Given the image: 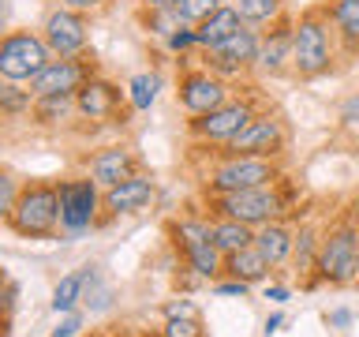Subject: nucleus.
<instances>
[{
  "instance_id": "obj_29",
  "label": "nucleus",
  "mask_w": 359,
  "mask_h": 337,
  "mask_svg": "<svg viewBox=\"0 0 359 337\" xmlns=\"http://www.w3.org/2000/svg\"><path fill=\"white\" fill-rule=\"evenodd\" d=\"M83 303L90 311H105L112 303V289L101 281V266H83Z\"/></svg>"
},
{
  "instance_id": "obj_22",
  "label": "nucleus",
  "mask_w": 359,
  "mask_h": 337,
  "mask_svg": "<svg viewBox=\"0 0 359 337\" xmlns=\"http://www.w3.org/2000/svg\"><path fill=\"white\" fill-rule=\"evenodd\" d=\"M243 27V19H240V11H236L232 4H221L217 11H213L210 19H202L198 27H195V38H198V53H206V49H217V45L224 38H232L236 30Z\"/></svg>"
},
{
  "instance_id": "obj_21",
  "label": "nucleus",
  "mask_w": 359,
  "mask_h": 337,
  "mask_svg": "<svg viewBox=\"0 0 359 337\" xmlns=\"http://www.w3.org/2000/svg\"><path fill=\"white\" fill-rule=\"evenodd\" d=\"M258 45H262V30L251 27V22H243L232 38H224L217 49H206V53H217L221 60H229V64H236V67L247 72V67L258 64Z\"/></svg>"
},
{
  "instance_id": "obj_15",
  "label": "nucleus",
  "mask_w": 359,
  "mask_h": 337,
  "mask_svg": "<svg viewBox=\"0 0 359 337\" xmlns=\"http://www.w3.org/2000/svg\"><path fill=\"white\" fill-rule=\"evenodd\" d=\"M157 199V184L150 173H135L128 180H120V184H112L101 191V202H105L109 218H120V213H139L146 210L150 202Z\"/></svg>"
},
{
  "instance_id": "obj_33",
  "label": "nucleus",
  "mask_w": 359,
  "mask_h": 337,
  "mask_svg": "<svg viewBox=\"0 0 359 337\" xmlns=\"http://www.w3.org/2000/svg\"><path fill=\"white\" fill-rule=\"evenodd\" d=\"M161 337H206L202 315H195V319H187V315H180V319H165Z\"/></svg>"
},
{
  "instance_id": "obj_4",
  "label": "nucleus",
  "mask_w": 359,
  "mask_h": 337,
  "mask_svg": "<svg viewBox=\"0 0 359 337\" xmlns=\"http://www.w3.org/2000/svg\"><path fill=\"white\" fill-rule=\"evenodd\" d=\"M8 229L27 240H49L60 229V184L53 180H27L8 218Z\"/></svg>"
},
{
  "instance_id": "obj_8",
  "label": "nucleus",
  "mask_w": 359,
  "mask_h": 337,
  "mask_svg": "<svg viewBox=\"0 0 359 337\" xmlns=\"http://www.w3.org/2000/svg\"><path fill=\"white\" fill-rule=\"evenodd\" d=\"M49 60L53 49L38 30H8L0 38V79L8 83H30Z\"/></svg>"
},
{
  "instance_id": "obj_41",
  "label": "nucleus",
  "mask_w": 359,
  "mask_h": 337,
  "mask_svg": "<svg viewBox=\"0 0 359 337\" xmlns=\"http://www.w3.org/2000/svg\"><path fill=\"white\" fill-rule=\"evenodd\" d=\"M280 326H285V315H280V311H277V315H269V319H266V337H269V333H277Z\"/></svg>"
},
{
  "instance_id": "obj_16",
  "label": "nucleus",
  "mask_w": 359,
  "mask_h": 337,
  "mask_svg": "<svg viewBox=\"0 0 359 337\" xmlns=\"http://www.w3.org/2000/svg\"><path fill=\"white\" fill-rule=\"evenodd\" d=\"M258 72L277 79L292 72V19L280 15L269 22V30H262V45H258Z\"/></svg>"
},
{
  "instance_id": "obj_11",
  "label": "nucleus",
  "mask_w": 359,
  "mask_h": 337,
  "mask_svg": "<svg viewBox=\"0 0 359 337\" xmlns=\"http://www.w3.org/2000/svg\"><path fill=\"white\" fill-rule=\"evenodd\" d=\"M94 75H97V60L90 49L79 53V56H53V60L30 79V94L34 98H41V94H79V86Z\"/></svg>"
},
{
  "instance_id": "obj_6",
  "label": "nucleus",
  "mask_w": 359,
  "mask_h": 337,
  "mask_svg": "<svg viewBox=\"0 0 359 337\" xmlns=\"http://www.w3.org/2000/svg\"><path fill=\"white\" fill-rule=\"evenodd\" d=\"M168 236L172 247L184 255L187 270H195L202 281L221 277L224 255L213 247V221L210 218H184V221H168Z\"/></svg>"
},
{
  "instance_id": "obj_20",
  "label": "nucleus",
  "mask_w": 359,
  "mask_h": 337,
  "mask_svg": "<svg viewBox=\"0 0 359 337\" xmlns=\"http://www.w3.org/2000/svg\"><path fill=\"white\" fill-rule=\"evenodd\" d=\"M325 11H330L337 45L348 56H355L359 53V0H325Z\"/></svg>"
},
{
  "instance_id": "obj_9",
  "label": "nucleus",
  "mask_w": 359,
  "mask_h": 337,
  "mask_svg": "<svg viewBox=\"0 0 359 337\" xmlns=\"http://www.w3.org/2000/svg\"><path fill=\"white\" fill-rule=\"evenodd\" d=\"M232 98V86L221 75H213L206 64L198 67H184L176 79V101L187 117H206V112L221 109Z\"/></svg>"
},
{
  "instance_id": "obj_42",
  "label": "nucleus",
  "mask_w": 359,
  "mask_h": 337,
  "mask_svg": "<svg viewBox=\"0 0 359 337\" xmlns=\"http://www.w3.org/2000/svg\"><path fill=\"white\" fill-rule=\"evenodd\" d=\"M325 322H330V326H348V322H352V315H348V311H333V315H325Z\"/></svg>"
},
{
  "instance_id": "obj_30",
  "label": "nucleus",
  "mask_w": 359,
  "mask_h": 337,
  "mask_svg": "<svg viewBox=\"0 0 359 337\" xmlns=\"http://www.w3.org/2000/svg\"><path fill=\"white\" fill-rule=\"evenodd\" d=\"M79 300H83V270H72V274H64L60 285L53 289V311L67 315V311H75Z\"/></svg>"
},
{
  "instance_id": "obj_45",
  "label": "nucleus",
  "mask_w": 359,
  "mask_h": 337,
  "mask_svg": "<svg viewBox=\"0 0 359 337\" xmlns=\"http://www.w3.org/2000/svg\"><path fill=\"white\" fill-rule=\"evenodd\" d=\"M11 86H15V83H8V79H0V101L8 98V90H11Z\"/></svg>"
},
{
  "instance_id": "obj_3",
  "label": "nucleus",
  "mask_w": 359,
  "mask_h": 337,
  "mask_svg": "<svg viewBox=\"0 0 359 337\" xmlns=\"http://www.w3.org/2000/svg\"><path fill=\"white\" fill-rule=\"evenodd\" d=\"M202 146V143H198ZM213 154V165L206 168V195H224V191H247V187H266L285 176L277 157H247V154H224L217 146H206Z\"/></svg>"
},
{
  "instance_id": "obj_27",
  "label": "nucleus",
  "mask_w": 359,
  "mask_h": 337,
  "mask_svg": "<svg viewBox=\"0 0 359 337\" xmlns=\"http://www.w3.org/2000/svg\"><path fill=\"white\" fill-rule=\"evenodd\" d=\"M229 4L240 11V19L251 22V27H269L273 19L285 15V0H229Z\"/></svg>"
},
{
  "instance_id": "obj_19",
  "label": "nucleus",
  "mask_w": 359,
  "mask_h": 337,
  "mask_svg": "<svg viewBox=\"0 0 359 337\" xmlns=\"http://www.w3.org/2000/svg\"><path fill=\"white\" fill-rule=\"evenodd\" d=\"M292 240H296V229L292 221H266L255 229V247L269 258V266H285L292 258Z\"/></svg>"
},
{
  "instance_id": "obj_13",
  "label": "nucleus",
  "mask_w": 359,
  "mask_h": 337,
  "mask_svg": "<svg viewBox=\"0 0 359 337\" xmlns=\"http://www.w3.org/2000/svg\"><path fill=\"white\" fill-rule=\"evenodd\" d=\"M41 38L53 49V56H79L90 49V15L72 8H53L41 19Z\"/></svg>"
},
{
  "instance_id": "obj_14",
  "label": "nucleus",
  "mask_w": 359,
  "mask_h": 337,
  "mask_svg": "<svg viewBox=\"0 0 359 337\" xmlns=\"http://www.w3.org/2000/svg\"><path fill=\"white\" fill-rule=\"evenodd\" d=\"M75 112L83 120H120L128 124V109H123V90L109 79H86L75 94Z\"/></svg>"
},
{
  "instance_id": "obj_5",
  "label": "nucleus",
  "mask_w": 359,
  "mask_h": 337,
  "mask_svg": "<svg viewBox=\"0 0 359 337\" xmlns=\"http://www.w3.org/2000/svg\"><path fill=\"white\" fill-rule=\"evenodd\" d=\"M359 281V221L341 218L322 232L318 247V285H355Z\"/></svg>"
},
{
  "instance_id": "obj_38",
  "label": "nucleus",
  "mask_w": 359,
  "mask_h": 337,
  "mask_svg": "<svg viewBox=\"0 0 359 337\" xmlns=\"http://www.w3.org/2000/svg\"><path fill=\"white\" fill-rule=\"evenodd\" d=\"M341 124H359V94L341 101Z\"/></svg>"
},
{
  "instance_id": "obj_35",
  "label": "nucleus",
  "mask_w": 359,
  "mask_h": 337,
  "mask_svg": "<svg viewBox=\"0 0 359 337\" xmlns=\"http://www.w3.org/2000/svg\"><path fill=\"white\" fill-rule=\"evenodd\" d=\"M79 330H83V315H79V311H67L64 319H60V326H56L49 337H75Z\"/></svg>"
},
{
  "instance_id": "obj_39",
  "label": "nucleus",
  "mask_w": 359,
  "mask_h": 337,
  "mask_svg": "<svg viewBox=\"0 0 359 337\" xmlns=\"http://www.w3.org/2000/svg\"><path fill=\"white\" fill-rule=\"evenodd\" d=\"M64 8H72V11H83V15H94V11L105 8V0H60Z\"/></svg>"
},
{
  "instance_id": "obj_17",
  "label": "nucleus",
  "mask_w": 359,
  "mask_h": 337,
  "mask_svg": "<svg viewBox=\"0 0 359 337\" xmlns=\"http://www.w3.org/2000/svg\"><path fill=\"white\" fill-rule=\"evenodd\" d=\"M90 176L101 184V191L112 187V184H120V180H128L135 173H142V157L131 150V146H105V150H97L94 157H90Z\"/></svg>"
},
{
  "instance_id": "obj_24",
  "label": "nucleus",
  "mask_w": 359,
  "mask_h": 337,
  "mask_svg": "<svg viewBox=\"0 0 359 337\" xmlns=\"http://www.w3.org/2000/svg\"><path fill=\"white\" fill-rule=\"evenodd\" d=\"M213 221V247L221 255H236L243 247L255 244V229L243 221H232V218H210Z\"/></svg>"
},
{
  "instance_id": "obj_43",
  "label": "nucleus",
  "mask_w": 359,
  "mask_h": 337,
  "mask_svg": "<svg viewBox=\"0 0 359 337\" xmlns=\"http://www.w3.org/2000/svg\"><path fill=\"white\" fill-rule=\"evenodd\" d=\"M139 8H172L176 0H135Z\"/></svg>"
},
{
  "instance_id": "obj_48",
  "label": "nucleus",
  "mask_w": 359,
  "mask_h": 337,
  "mask_svg": "<svg viewBox=\"0 0 359 337\" xmlns=\"http://www.w3.org/2000/svg\"><path fill=\"white\" fill-rule=\"evenodd\" d=\"M4 285H8V281H4V274H0V300H4Z\"/></svg>"
},
{
  "instance_id": "obj_28",
  "label": "nucleus",
  "mask_w": 359,
  "mask_h": 337,
  "mask_svg": "<svg viewBox=\"0 0 359 337\" xmlns=\"http://www.w3.org/2000/svg\"><path fill=\"white\" fill-rule=\"evenodd\" d=\"M157 94H161V75H157V72H139V75H131V83H128V101H131V109L150 112L154 101H157Z\"/></svg>"
},
{
  "instance_id": "obj_37",
  "label": "nucleus",
  "mask_w": 359,
  "mask_h": 337,
  "mask_svg": "<svg viewBox=\"0 0 359 337\" xmlns=\"http://www.w3.org/2000/svg\"><path fill=\"white\" fill-rule=\"evenodd\" d=\"M247 289H251V285H243V281H221V285H213V292H217V296H247Z\"/></svg>"
},
{
  "instance_id": "obj_40",
  "label": "nucleus",
  "mask_w": 359,
  "mask_h": 337,
  "mask_svg": "<svg viewBox=\"0 0 359 337\" xmlns=\"http://www.w3.org/2000/svg\"><path fill=\"white\" fill-rule=\"evenodd\" d=\"M262 296H266V300H273V303H285V300H288V289H285V285H266Z\"/></svg>"
},
{
  "instance_id": "obj_46",
  "label": "nucleus",
  "mask_w": 359,
  "mask_h": 337,
  "mask_svg": "<svg viewBox=\"0 0 359 337\" xmlns=\"http://www.w3.org/2000/svg\"><path fill=\"white\" fill-rule=\"evenodd\" d=\"M8 11H11V4H8V0H0V19H8Z\"/></svg>"
},
{
  "instance_id": "obj_31",
  "label": "nucleus",
  "mask_w": 359,
  "mask_h": 337,
  "mask_svg": "<svg viewBox=\"0 0 359 337\" xmlns=\"http://www.w3.org/2000/svg\"><path fill=\"white\" fill-rule=\"evenodd\" d=\"M221 4H229V0H176L172 8L180 11V19H184L187 27H198V22H202V19H210Z\"/></svg>"
},
{
  "instance_id": "obj_23",
  "label": "nucleus",
  "mask_w": 359,
  "mask_h": 337,
  "mask_svg": "<svg viewBox=\"0 0 359 337\" xmlns=\"http://www.w3.org/2000/svg\"><path fill=\"white\" fill-rule=\"evenodd\" d=\"M269 258L258 251V247H243V251H236V255H224V266H221V274H229L232 281H243V285H262V281L269 277Z\"/></svg>"
},
{
  "instance_id": "obj_50",
  "label": "nucleus",
  "mask_w": 359,
  "mask_h": 337,
  "mask_svg": "<svg viewBox=\"0 0 359 337\" xmlns=\"http://www.w3.org/2000/svg\"><path fill=\"white\" fill-rule=\"evenodd\" d=\"M157 337H161V333H157Z\"/></svg>"
},
{
  "instance_id": "obj_49",
  "label": "nucleus",
  "mask_w": 359,
  "mask_h": 337,
  "mask_svg": "<svg viewBox=\"0 0 359 337\" xmlns=\"http://www.w3.org/2000/svg\"><path fill=\"white\" fill-rule=\"evenodd\" d=\"M109 337H135V333H109Z\"/></svg>"
},
{
  "instance_id": "obj_25",
  "label": "nucleus",
  "mask_w": 359,
  "mask_h": 337,
  "mask_svg": "<svg viewBox=\"0 0 359 337\" xmlns=\"http://www.w3.org/2000/svg\"><path fill=\"white\" fill-rule=\"evenodd\" d=\"M72 112H75V94H41L30 105V117L38 124H64Z\"/></svg>"
},
{
  "instance_id": "obj_12",
  "label": "nucleus",
  "mask_w": 359,
  "mask_h": 337,
  "mask_svg": "<svg viewBox=\"0 0 359 337\" xmlns=\"http://www.w3.org/2000/svg\"><path fill=\"white\" fill-rule=\"evenodd\" d=\"M288 146V128L277 112H258L229 146H217L224 154H247V157H280Z\"/></svg>"
},
{
  "instance_id": "obj_10",
  "label": "nucleus",
  "mask_w": 359,
  "mask_h": 337,
  "mask_svg": "<svg viewBox=\"0 0 359 337\" xmlns=\"http://www.w3.org/2000/svg\"><path fill=\"white\" fill-rule=\"evenodd\" d=\"M101 202V184L94 176H75V180H60V229L64 232H90L97 225V210Z\"/></svg>"
},
{
  "instance_id": "obj_18",
  "label": "nucleus",
  "mask_w": 359,
  "mask_h": 337,
  "mask_svg": "<svg viewBox=\"0 0 359 337\" xmlns=\"http://www.w3.org/2000/svg\"><path fill=\"white\" fill-rule=\"evenodd\" d=\"M318 247H322V232L314 225H299L296 240H292V274L303 281V289L318 285Z\"/></svg>"
},
{
  "instance_id": "obj_32",
  "label": "nucleus",
  "mask_w": 359,
  "mask_h": 337,
  "mask_svg": "<svg viewBox=\"0 0 359 337\" xmlns=\"http://www.w3.org/2000/svg\"><path fill=\"white\" fill-rule=\"evenodd\" d=\"M19 191H22V180L11 173V168H0V221H8V218H11Z\"/></svg>"
},
{
  "instance_id": "obj_47",
  "label": "nucleus",
  "mask_w": 359,
  "mask_h": 337,
  "mask_svg": "<svg viewBox=\"0 0 359 337\" xmlns=\"http://www.w3.org/2000/svg\"><path fill=\"white\" fill-rule=\"evenodd\" d=\"M4 34H8V19H0V38H4Z\"/></svg>"
},
{
  "instance_id": "obj_26",
  "label": "nucleus",
  "mask_w": 359,
  "mask_h": 337,
  "mask_svg": "<svg viewBox=\"0 0 359 337\" xmlns=\"http://www.w3.org/2000/svg\"><path fill=\"white\" fill-rule=\"evenodd\" d=\"M139 27L150 34V38H168V34H176L180 27H187L184 19H180L176 8H139Z\"/></svg>"
},
{
  "instance_id": "obj_34",
  "label": "nucleus",
  "mask_w": 359,
  "mask_h": 337,
  "mask_svg": "<svg viewBox=\"0 0 359 337\" xmlns=\"http://www.w3.org/2000/svg\"><path fill=\"white\" fill-rule=\"evenodd\" d=\"M165 49H168V53H176V56H191V53H198L195 27H180L176 34H168V38H165Z\"/></svg>"
},
{
  "instance_id": "obj_2",
  "label": "nucleus",
  "mask_w": 359,
  "mask_h": 337,
  "mask_svg": "<svg viewBox=\"0 0 359 337\" xmlns=\"http://www.w3.org/2000/svg\"><path fill=\"white\" fill-rule=\"evenodd\" d=\"M210 218H232L258 229L266 221H288L292 199L285 191V176L266 187H247V191H224V195H206Z\"/></svg>"
},
{
  "instance_id": "obj_7",
  "label": "nucleus",
  "mask_w": 359,
  "mask_h": 337,
  "mask_svg": "<svg viewBox=\"0 0 359 337\" xmlns=\"http://www.w3.org/2000/svg\"><path fill=\"white\" fill-rule=\"evenodd\" d=\"M258 101L255 98H229L221 109L206 112V117H191L187 120V135L202 146H229L247 124L258 117Z\"/></svg>"
},
{
  "instance_id": "obj_36",
  "label": "nucleus",
  "mask_w": 359,
  "mask_h": 337,
  "mask_svg": "<svg viewBox=\"0 0 359 337\" xmlns=\"http://www.w3.org/2000/svg\"><path fill=\"white\" fill-rule=\"evenodd\" d=\"M180 315H187V319H195L198 308L191 300H168L165 303V319H180Z\"/></svg>"
},
{
  "instance_id": "obj_44",
  "label": "nucleus",
  "mask_w": 359,
  "mask_h": 337,
  "mask_svg": "<svg viewBox=\"0 0 359 337\" xmlns=\"http://www.w3.org/2000/svg\"><path fill=\"white\" fill-rule=\"evenodd\" d=\"M8 330H11V315L0 311V337H8Z\"/></svg>"
},
{
  "instance_id": "obj_1",
  "label": "nucleus",
  "mask_w": 359,
  "mask_h": 337,
  "mask_svg": "<svg viewBox=\"0 0 359 337\" xmlns=\"http://www.w3.org/2000/svg\"><path fill=\"white\" fill-rule=\"evenodd\" d=\"M333 27L325 4H311L292 19V75L311 83L333 72Z\"/></svg>"
}]
</instances>
